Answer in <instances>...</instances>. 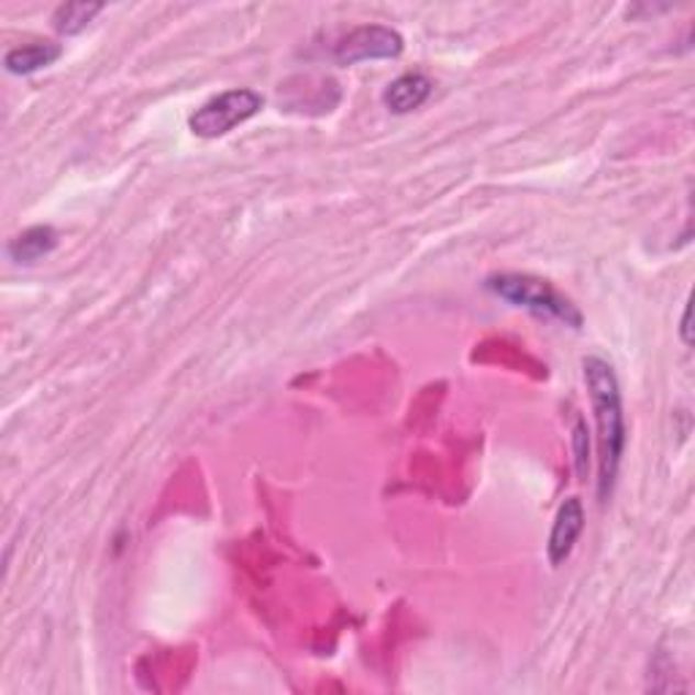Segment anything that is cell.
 I'll use <instances>...</instances> for the list:
<instances>
[{
    "mask_svg": "<svg viewBox=\"0 0 695 695\" xmlns=\"http://www.w3.org/2000/svg\"><path fill=\"white\" fill-rule=\"evenodd\" d=\"M486 291L495 294L497 299L525 307V310L536 312L541 318H554L563 321L565 327L578 329L582 327V312L578 307L565 299L558 288L549 286L547 280L536 275H519V272H500V275L486 277Z\"/></svg>",
    "mask_w": 695,
    "mask_h": 695,
    "instance_id": "cell-2",
    "label": "cell"
},
{
    "mask_svg": "<svg viewBox=\"0 0 695 695\" xmlns=\"http://www.w3.org/2000/svg\"><path fill=\"white\" fill-rule=\"evenodd\" d=\"M57 247V231L52 225H33V229H25L22 234L11 236L9 245H5V256H9L14 264H36L49 256Z\"/></svg>",
    "mask_w": 695,
    "mask_h": 695,
    "instance_id": "cell-7",
    "label": "cell"
},
{
    "mask_svg": "<svg viewBox=\"0 0 695 695\" xmlns=\"http://www.w3.org/2000/svg\"><path fill=\"white\" fill-rule=\"evenodd\" d=\"M103 11L101 3H63L52 14V25L63 36H77Z\"/></svg>",
    "mask_w": 695,
    "mask_h": 695,
    "instance_id": "cell-9",
    "label": "cell"
},
{
    "mask_svg": "<svg viewBox=\"0 0 695 695\" xmlns=\"http://www.w3.org/2000/svg\"><path fill=\"white\" fill-rule=\"evenodd\" d=\"M261 109H264L261 92L251 90V87H236V90L220 92L212 101H207L205 107L196 109V112L190 114L188 125L196 136L218 139L225 136L229 131H234L236 125L256 118Z\"/></svg>",
    "mask_w": 695,
    "mask_h": 695,
    "instance_id": "cell-3",
    "label": "cell"
},
{
    "mask_svg": "<svg viewBox=\"0 0 695 695\" xmlns=\"http://www.w3.org/2000/svg\"><path fill=\"white\" fill-rule=\"evenodd\" d=\"M573 460H576V473L578 478L587 481L589 471V432L584 419H576V427H573Z\"/></svg>",
    "mask_w": 695,
    "mask_h": 695,
    "instance_id": "cell-10",
    "label": "cell"
},
{
    "mask_svg": "<svg viewBox=\"0 0 695 695\" xmlns=\"http://www.w3.org/2000/svg\"><path fill=\"white\" fill-rule=\"evenodd\" d=\"M680 338L685 345H693V334H691V302L682 310V323H680Z\"/></svg>",
    "mask_w": 695,
    "mask_h": 695,
    "instance_id": "cell-11",
    "label": "cell"
},
{
    "mask_svg": "<svg viewBox=\"0 0 695 695\" xmlns=\"http://www.w3.org/2000/svg\"><path fill=\"white\" fill-rule=\"evenodd\" d=\"M63 55V46L57 42H33L25 46H14L3 55L5 71L14 74V77H27L33 71H42V68L52 66L57 57Z\"/></svg>",
    "mask_w": 695,
    "mask_h": 695,
    "instance_id": "cell-8",
    "label": "cell"
},
{
    "mask_svg": "<svg viewBox=\"0 0 695 695\" xmlns=\"http://www.w3.org/2000/svg\"><path fill=\"white\" fill-rule=\"evenodd\" d=\"M584 384L593 399L595 421H598V445H600V481L598 497L600 503L608 500L611 486L617 481L619 462H622L625 443H628V430H625L622 413V394H619V380L614 367L600 356H587L582 362Z\"/></svg>",
    "mask_w": 695,
    "mask_h": 695,
    "instance_id": "cell-1",
    "label": "cell"
},
{
    "mask_svg": "<svg viewBox=\"0 0 695 695\" xmlns=\"http://www.w3.org/2000/svg\"><path fill=\"white\" fill-rule=\"evenodd\" d=\"M432 96V82L424 74H402L384 90V103L386 109L394 114H408L413 109H419L427 98Z\"/></svg>",
    "mask_w": 695,
    "mask_h": 695,
    "instance_id": "cell-6",
    "label": "cell"
},
{
    "mask_svg": "<svg viewBox=\"0 0 695 695\" xmlns=\"http://www.w3.org/2000/svg\"><path fill=\"white\" fill-rule=\"evenodd\" d=\"M584 530V506L578 497H567L563 506L558 508V517H554L552 532H549V563L554 567L563 565L571 558L573 547H576L578 536Z\"/></svg>",
    "mask_w": 695,
    "mask_h": 695,
    "instance_id": "cell-5",
    "label": "cell"
},
{
    "mask_svg": "<svg viewBox=\"0 0 695 695\" xmlns=\"http://www.w3.org/2000/svg\"><path fill=\"white\" fill-rule=\"evenodd\" d=\"M405 49L402 36L386 25H362L334 44V60L340 66H353L362 60H391Z\"/></svg>",
    "mask_w": 695,
    "mask_h": 695,
    "instance_id": "cell-4",
    "label": "cell"
}]
</instances>
